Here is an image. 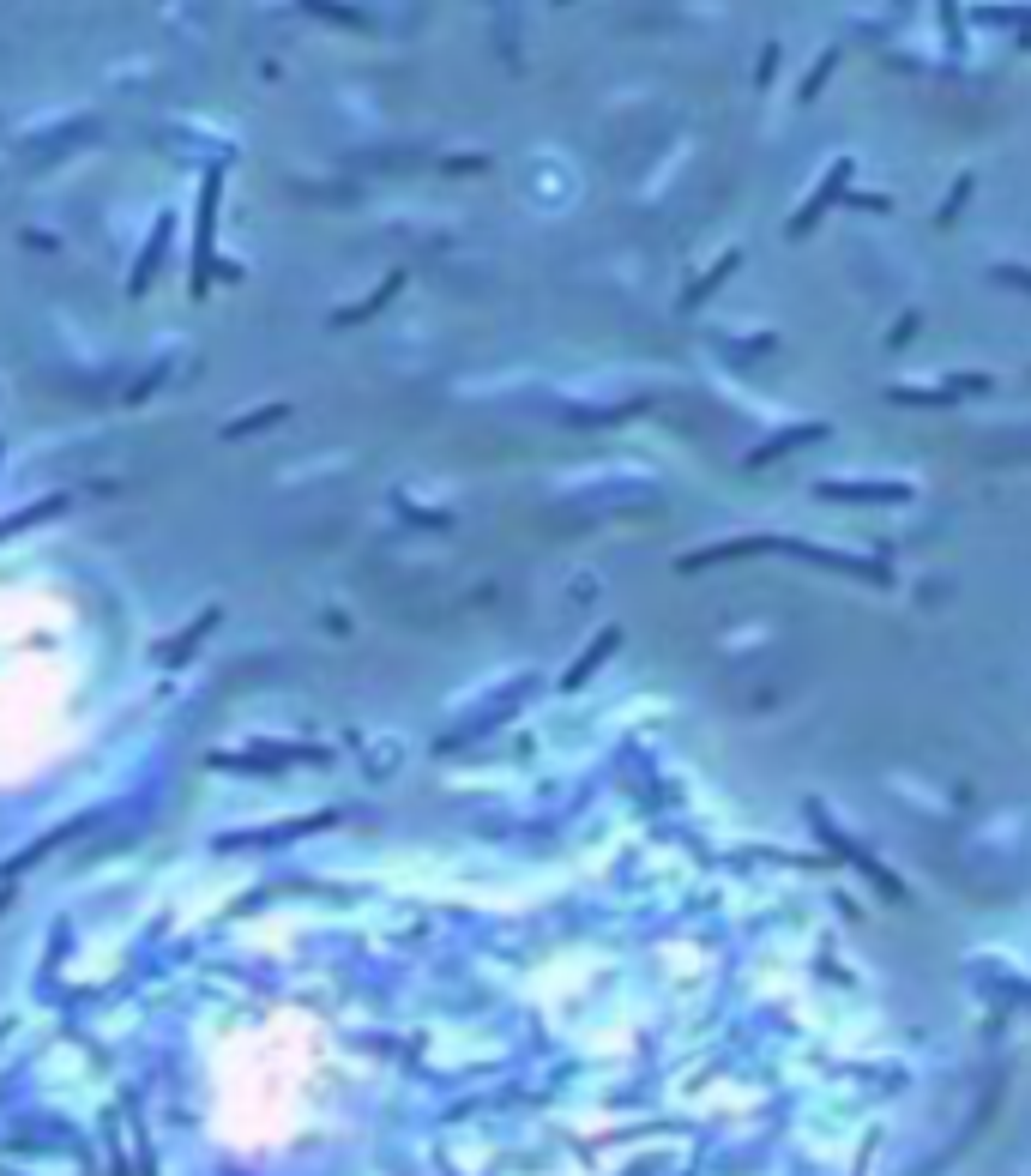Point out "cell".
Wrapping results in <instances>:
<instances>
[{"label": "cell", "instance_id": "cell-1", "mask_svg": "<svg viewBox=\"0 0 1031 1176\" xmlns=\"http://www.w3.org/2000/svg\"><path fill=\"white\" fill-rule=\"evenodd\" d=\"M814 495L827 501H911V483H850V477H821Z\"/></svg>", "mask_w": 1031, "mask_h": 1176}, {"label": "cell", "instance_id": "cell-2", "mask_svg": "<svg viewBox=\"0 0 1031 1176\" xmlns=\"http://www.w3.org/2000/svg\"><path fill=\"white\" fill-rule=\"evenodd\" d=\"M838 182H844V163H838V169H833V175H827V182H821V188H814V194H808V205H802V218H796V224H791V230H796V236H802V230H808V224H814V218H821V211H827V199H833V188H838Z\"/></svg>", "mask_w": 1031, "mask_h": 1176}, {"label": "cell", "instance_id": "cell-3", "mask_svg": "<svg viewBox=\"0 0 1031 1176\" xmlns=\"http://www.w3.org/2000/svg\"><path fill=\"white\" fill-rule=\"evenodd\" d=\"M610 646H616V633H603V639H597V646H591V652H585V658H580V664H574V670H567V675H561V688H580V682H585V670H597V658H603V652H610Z\"/></svg>", "mask_w": 1031, "mask_h": 1176}]
</instances>
